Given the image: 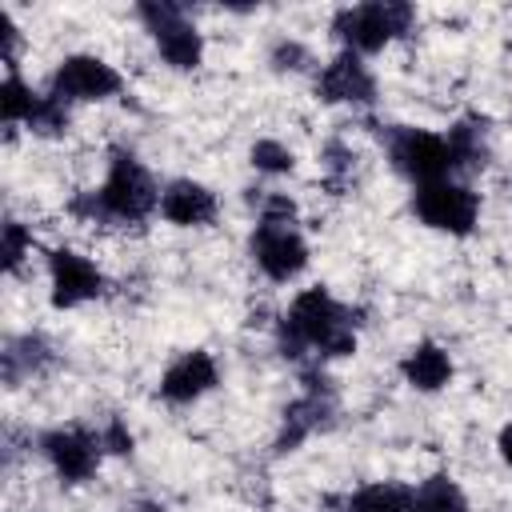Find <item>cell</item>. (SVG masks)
I'll return each instance as SVG.
<instances>
[{"mask_svg": "<svg viewBox=\"0 0 512 512\" xmlns=\"http://www.w3.org/2000/svg\"><path fill=\"white\" fill-rule=\"evenodd\" d=\"M44 360H48V344H44L40 336H20V340H12V344L4 348V380L16 384L20 364H28V368L36 372Z\"/></svg>", "mask_w": 512, "mask_h": 512, "instance_id": "obj_20", "label": "cell"}, {"mask_svg": "<svg viewBox=\"0 0 512 512\" xmlns=\"http://www.w3.org/2000/svg\"><path fill=\"white\" fill-rule=\"evenodd\" d=\"M152 208H160V188L152 184L148 168L128 148H112L108 176L88 196V204L84 200H72V212H88V216L120 220V224H140Z\"/></svg>", "mask_w": 512, "mask_h": 512, "instance_id": "obj_2", "label": "cell"}, {"mask_svg": "<svg viewBox=\"0 0 512 512\" xmlns=\"http://www.w3.org/2000/svg\"><path fill=\"white\" fill-rule=\"evenodd\" d=\"M32 248V232L20 224V220H4V236H0V256H4V268L16 272L24 252Z\"/></svg>", "mask_w": 512, "mask_h": 512, "instance_id": "obj_22", "label": "cell"}, {"mask_svg": "<svg viewBox=\"0 0 512 512\" xmlns=\"http://www.w3.org/2000/svg\"><path fill=\"white\" fill-rule=\"evenodd\" d=\"M304 384H308V392L284 408V428H280V436H276V452H292V448H300V444L324 424V416L332 412L328 380L316 376V372H308Z\"/></svg>", "mask_w": 512, "mask_h": 512, "instance_id": "obj_12", "label": "cell"}, {"mask_svg": "<svg viewBox=\"0 0 512 512\" xmlns=\"http://www.w3.org/2000/svg\"><path fill=\"white\" fill-rule=\"evenodd\" d=\"M412 20H416L412 4H404V0H372V4L340 8L332 16V32L344 40L348 52L368 56V52H380L388 40L412 32Z\"/></svg>", "mask_w": 512, "mask_h": 512, "instance_id": "obj_3", "label": "cell"}, {"mask_svg": "<svg viewBox=\"0 0 512 512\" xmlns=\"http://www.w3.org/2000/svg\"><path fill=\"white\" fill-rule=\"evenodd\" d=\"M252 260L260 264V272L276 284L296 280L308 268V244L296 232L292 220H268L260 216L256 232H252Z\"/></svg>", "mask_w": 512, "mask_h": 512, "instance_id": "obj_7", "label": "cell"}, {"mask_svg": "<svg viewBox=\"0 0 512 512\" xmlns=\"http://www.w3.org/2000/svg\"><path fill=\"white\" fill-rule=\"evenodd\" d=\"M252 164H256L260 172H268V176H284V172H292L296 156H292L280 140H256V144H252Z\"/></svg>", "mask_w": 512, "mask_h": 512, "instance_id": "obj_21", "label": "cell"}, {"mask_svg": "<svg viewBox=\"0 0 512 512\" xmlns=\"http://www.w3.org/2000/svg\"><path fill=\"white\" fill-rule=\"evenodd\" d=\"M136 16L144 20V28L152 32L160 56H164L172 68L188 72V68L200 64V56H204V40H200L196 24L188 20V8L160 0V4H140Z\"/></svg>", "mask_w": 512, "mask_h": 512, "instance_id": "obj_6", "label": "cell"}, {"mask_svg": "<svg viewBox=\"0 0 512 512\" xmlns=\"http://www.w3.org/2000/svg\"><path fill=\"white\" fill-rule=\"evenodd\" d=\"M212 388H216V360L204 348H192V352L176 356L160 376V396L168 404H192Z\"/></svg>", "mask_w": 512, "mask_h": 512, "instance_id": "obj_13", "label": "cell"}, {"mask_svg": "<svg viewBox=\"0 0 512 512\" xmlns=\"http://www.w3.org/2000/svg\"><path fill=\"white\" fill-rule=\"evenodd\" d=\"M448 148L456 168H484L488 164V140H484V120H460L448 128Z\"/></svg>", "mask_w": 512, "mask_h": 512, "instance_id": "obj_18", "label": "cell"}, {"mask_svg": "<svg viewBox=\"0 0 512 512\" xmlns=\"http://www.w3.org/2000/svg\"><path fill=\"white\" fill-rule=\"evenodd\" d=\"M36 104H40V96L16 76V72H8V80L0 84V120L12 128V124H28L32 120V112H36Z\"/></svg>", "mask_w": 512, "mask_h": 512, "instance_id": "obj_19", "label": "cell"}, {"mask_svg": "<svg viewBox=\"0 0 512 512\" xmlns=\"http://www.w3.org/2000/svg\"><path fill=\"white\" fill-rule=\"evenodd\" d=\"M160 216L180 228L208 224L216 216V196H212V188H204L196 180H172L160 192Z\"/></svg>", "mask_w": 512, "mask_h": 512, "instance_id": "obj_14", "label": "cell"}, {"mask_svg": "<svg viewBox=\"0 0 512 512\" xmlns=\"http://www.w3.org/2000/svg\"><path fill=\"white\" fill-rule=\"evenodd\" d=\"M40 452L48 456V464L56 468L60 480L80 484V480H88L100 468L104 444H100V436H92L84 428H56V432L40 436Z\"/></svg>", "mask_w": 512, "mask_h": 512, "instance_id": "obj_9", "label": "cell"}, {"mask_svg": "<svg viewBox=\"0 0 512 512\" xmlns=\"http://www.w3.org/2000/svg\"><path fill=\"white\" fill-rule=\"evenodd\" d=\"M496 448H500V460H504V464L512 468V424H508V428L500 432V440H496Z\"/></svg>", "mask_w": 512, "mask_h": 512, "instance_id": "obj_25", "label": "cell"}, {"mask_svg": "<svg viewBox=\"0 0 512 512\" xmlns=\"http://www.w3.org/2000/svg\"><path fill=\"white\" fill-rule=\"evenodd\" d=\"M340 512H412V488L380 480V484H364L360 492H352L344 500Z\"/></svg>", "mask_w": 512, "mask_h": 512, "instance_id": "obj_17", "label": "cell"}, {"mask_svg": "<svg viewBox=\"0 0 512 512\" xmlns=\"http://www.w3.org/2000/svg\"><path fill=\"white\" fill-rule=\"evenodd\" d=\"M412 512H468V496L448 472H436L412 488Z\"/></svg>", "mask_w": 512, "mask_h": 512, "instance_id": "obj_16", "label": "cell"}, {"mask_svg": "<svg viewBox=\"0 0 512 512\" xmlns=\"http://www.w3.org/2000/svg\"><path fill=\"white\" fill-rule=\"evenodd\" d=\"M48 276H52V304L56 308H76V304H88L104 292L100 268L72 248L48 252Z\"/></svg>", "mask_w": 512, "mask_h": 512, "instance_id": "obj_10", "label": "cell"}, {"mask_svg": "<svg viewBox=\"0 0 512 512\" xmlns=\"http://www.w3.org/2000/svg\"><path fill=\"white\" fill-rule=\"evenodd\" d=\"M412 212L420 224L448 232V236H468L476 228L480 216V196L468 184H452V180H436V184H420L412 196Z\"/></svg>", "mask_w": 512, "mask_h": 512, "instance_id": "obj_5", "label": "cell"}, {"mask_svg": "<svg viewBox=\"0 0 512 512\" xmlns=\"http://www.w3.org/2000/svg\"><path fill=\"white\" fill-rule=\"evenodd\" d=\"M124 88L120 72L100 56H64L52 72V96L56 100H108Z\"/></svg>", "mask_w": 512, "mask_h": 512, "instance_id": "obj_8", "label": "cell"}, {"mask_svg": "<svg viewBox=\"0 0 512 512\" xmlns=\"http://www.w3.org/2000/svg\"><path fill=\"white\" fill-rule=\"evenodd\" d=\"M400 376H404L412 388H420V392H436V388H444V384L452 380V356H448L440 344L420 340V344L400 360Z\"/></svg>", "mask_w": 512, "mask_h": 512, "instance_id": "obj_15", "label": "cell"}, {"mask_svg": "<svg viewBox=\"0 0 512 512\" xmlns=\"http://www.w3.org/2000/svg\"><path fill=\"white\" fill-rule=\"evenodd\" d=\"M304 60H308V52H304L296 40H280V44L272 48V64H276V68H304Z\"/></svg>", "mask_w": 512, "mask_h": 512, "instance_id": "obj_24", "label": "cell"}, {"mask_svg": "<svg viewBox=\"0 0 512 512\" xmlns=\"http://www.w3.org/2000/svg\"><path fill=\"white\" fill-rule=\"evenodd\" d=\"M280 348L284 356H304V348H316L320 356H348L356 352L352 312L336 304L328 288H304L280 320Z\"/></svg>", "mask_w": 512, "mask_h": 512, "instance_id": "obj_1", "label": "cell"}, {"mask_svg": "<svg viewBox=\"0 0 512 512\" xmlns=\"http://www.w3.org/2000/svg\"><path fill=\"white\" fill-rule=\"evenodd\" d=\"M316 96L324 104H372L376 100V80L372 72L364 68V60L356 52H340L332 56L320 76H316Z\"/></svg>", "mask_w": 512, "mask_h": 512, "instance_id": "obj_11", "label": "cell"}, {"mask_svg": "<svg viewBox=\"0 0 512 512\" xmlns=\"http://www.w3.org/2000/svg\"><path fill=\"white\" fill-rule=\"evenodd\" d=\"M388 156H392V168L400 176H408L416 188L448 180V172L456 168L444 136L424 132V128H404V124L388 128Z\"/></svg>", "mask_w": 512, "mask_h": 512, "instance_id": "obj_4", "label": "cell"}, {"mask_svg": "<svg viewBox=\"0 0 512 512\" xmlns=\"http://www.w3.org/2000/svg\"><path fill=\"white\" fill-rule=\"evenodd\" d=\"M100 444L108 448V452H132V432L124 428V420H108V428L100 432Z\"/></svg>", "mask_w": 512, "mask_h": 512, "instance_id": "obj_23", "label": "cell"}]
</instances>
